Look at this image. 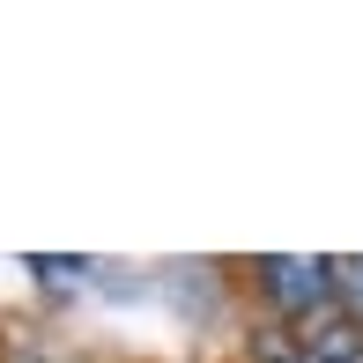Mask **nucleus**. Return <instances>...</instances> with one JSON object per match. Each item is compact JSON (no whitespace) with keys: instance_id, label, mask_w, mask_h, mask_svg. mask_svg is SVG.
<instances>
[{"instance_id":"1","label":"nucleus","mask_w":363,"mask_h":363,"mask_svg":"<svg viewBox=\"0 0 363 363\" xmlns=\"http://www.w3.org/2000/svg\"><path fill=\"white\" fill-rule=\"evenodd\" d=\"M259 289H267V304H274V311H289V319L304 326L311 311H326V296H334V259L274 252V259H259Z\"/></svg>"},{"instance_id":"2","label":"nucleus","mask_w":363,"mask_h":363,"mask_svg":"<svg viewBox=\"0 0 363 363\" xmlns=\"http://www.w3.org/2000/svg\"><path fill=\"white\" fill-rule=\"evenodd\" d=\"M296 356H363V341H356V319L349 311H311L304 319V334H296Z\"/></svg>"},{"instance_id":"3","label":"nucleus","mask_w":363,"mask_h":363,"mask_svg":"<svg viewBox=\"0 0 363 363\" xmlns=\"http://www.w3.org/2000/svg\"><path fill=\"white\" fill-rule=\"evenodd\" d=\"M334 296H341V304H349V319L363 326V252L334 259Z\"/></svg>"},{"instance_id":"4","label":"nucleus","mask_w":363,"mask_h":363,"mask_svg":"<svg viewBox=\"0 0 363 363\" xmlns=\"http://www.w3.org/2000/svg\"><path fill=\"white\" fill-rule=\"evenodd\" d=\"M311 363H363V356H311Z\"/></svg>"}]
</instances>
